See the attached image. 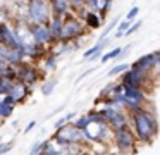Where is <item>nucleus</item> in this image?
Instances as JSON below:
<instances>
[{"instance_id":"nucleus-12","label":"nucleus","mask_w":160,"mask_h":155,"mask_svg":"<svg viewBox=\"0 0 160 155\" xmlns=\"http://www.w3.org/2000/svg\"><path fill=\"white\" fill-rule=\"evenodd\" d=\"M124 98L131 103H136V105H141L145 107L146 100H148V93L145 91L143 88H126L124 86V91H122Z\"/></svg>"},{"instance_id":"nucleus-2","label":"nucleus","mask_w":160,"mask_h":155,"mask_svg":"<svg viewBox=\"0 0 160 155\" xmlns=\"http://www.w3.org/2000/svg\"><path fill=\"white\" fill-rule=\"evenodd\" d=\"M52 19V9L50 2L45 0H31L26 5V23L31 26H42L48 24Z\"/></svg>"},{"instance_id":"nucleus-19","label":"nucleus","mask_w":160,"mask_h":155,"mask_svg":"<svg viewBox=\"0 0 160 155\" xmlns=\"http://www.w3.org/2000/svg\"><path fill=\"white\" fill-rule=\"evenodd\" d=\"M74 117H76V114H74V112H69L67 116L60 117V119L57 121L55 124H53V127H55V133H57V131H60V129H64V127H66L67 124H71V121H72Z\"/></svg>"},{"instance_id":"nucleus-28","label":"nucleus","mask_w":160,"mask_h":155,"mask_svg":"<svg viewBox=\"0 0 160 155\" xmlns=\"http://www.w3.org/2000/svg\"><path fill=\"white\" fill-rule=\"evenodd\" d=\"M12 150V143H0V155H5Z\"/></svg>"},{"instance_id":"nucleus-21","label":"nucleus","mask_w":160,"mask_h":155,"mask_svg":"<svg viewBox=\"0 0 160 155\" xmlns=\"http://www.w3.org/2000/svg\"><path fill=\"white\" fill-rule=\"evenodd\" d=\"M129 67H131V65L126 64V62H122V64H119V65H114V67L108 71V76H110V78H114V76H122Z\"/></svg>"},{"instance_id":"nucleus-20","label":"nucleus","mask_w":160,"mask_h":155,"mask_svg":"<svg viewBox=\"0 0 160 155\" xmlns=\"http://www.w3.org/2000/svg\"><path fill=\"white\" fill-rule=\"evenodd\" d=\"M121 55H124V48L117 47V48H112V50H110V52H107V54H103L100 60L105 64V62L112 60V59H117V57H121Z\"/></svg>"},{"instance_id":"nucleus-18","label":"nucleus","mask_w":160,"mask_h":155,"mask_svg":"<svg viewBox=\"0 0 160 155\" xmlns=\"http://www.w3.org/2000/svg\"><path fill=\"white\" fill-rule=\"evenodd\" d=\"M57 59H59V55H57L55 52H50V54L43 59V69H45V71H53L55 65H57Z\"/></svg>"},{"instance_id":"nucleus-13","label":"nucleus","mask_w":160,"mask_h":155,"mask_svg":"<svg viewBox=\"0 0 160 155\" xmlns=\"http://www.w3.org/2000/svg\"><path fill=\"white\" fill-rule=\"evenodd\" d=\"M50 9H52V16L64 17L66 19L71 12V3L67 0H50Z\"/></svg>"},{"instance_id":"nucleus-5","label":"nucleus","mask_w":160,"mask_h":155,"mask_svg":"<svg viewBox=\"0 0 160 155\" xmlns=\"http://www.w3.org/2000/svg\"><path fill=\"white\" fill-rule=\"evenodd\" d=\"M52 140H53V143L60 145L62 148L64 147H76V145H81L83 141H86L84 140L83 131L76 129L72 124H67L64 129L57 131V133L52 136Z\"/></svg>"},{"instance_id":"nucleus-22","label":"nucleus","mask_w":160,"mask_h":155,"mask_svg":"<svg viewBox=\"0 0 160 155\" xmlns=\"http://www.w3.org/2000/svg\"><path fill=\"white\" fill-rule=\"evenodd\" d=\"M52 141V138H48V140H45V141H38V143H35L31 147V150H29V155H42V152L45 150V147Z\"/></svg>"},{"instance_id":"nucleus-25","label":"nucleus","mask_w":160,"mask_h":155,"mask_svg":"<svg viewBox=\"0 0 160 155\" xmlns=\"http://www.w3.org/2000/svg\"><path fill=\"white\" fill-rule=\"evenodd\" d=\"M117 24H119V19H114V21H112V23L108 24L107 28H105V31H103V34H102V38H100V40H107V34L110 33V31H114V28L117 26Z\"/></svg>"},{"instance_id":"nucleus-31","label":"nucleus","mask_w":160,"mask_h":155,"mask_svg":"<svg viewBox=\"0 0 160 155\" xmlns=\"http://www.w3.org/2000/svg\"><path fill=\"white\" fill-rule=\"evenodd\" d=\"M0 43H2V31H0Z\"/></svg>"},{"instance_id":"nucleus-29","label":"nucleus","mask_w":160,"mask_h":155,"mask_svg":"<svg viewBox=\"0 0 160 155\" xmlns=\"http://www.w3.org/2000/svg\"><path fill=\"white\" fill-rule=\"evenodd\" d=\"M155 55H157V67H155V74H157V76H160V50H157V52H155Z\"/></svg>"},{"instance_id":"nucleus-16","label":"nucleus","mask_w":160,"mask_h":155,"mask_svg":"<svg viewBox=\"0 0 160 155\" xmlns=\"http://www.w3.org/2000/svg\"><path fill=\"white\" fill-rule=\"evenodd\" d=\"M83 23L86 24L88 29H98V28L102 26V19H100V16H98L97 12H91L90 9H88V14L84 16Z\"/></svg>"},{"instance_id":"nucleus-33","label":"nucleus","mask_w":160,"mask_h":155,"mask_svg":"<svg viewBox=\"0 0 160 155\" xmlns=\"http://www.w3.org/2000/svg\"><path fill=\"white\" fill-rule=\"evenodd\" d=\"M0 124H2V121H0Z\"/></svg>"},{"instance_id":"nucleus-24","label":"nucleus","mask_w":160,"mask_h":155,"mask_svg":"<svg viewBox=\"0 0 160 155\" xmlns=\"http://www.w3.org/2000/svg\"><path fill=\"white\" fill-rule=\"evenodd\" d=\"M55 86H57V79H47V81L42 85V93L43 95H50Z\"/></svg>"},{"instance_id":"nucleus-3","label":"nucleus","mask_w":160,"mask_h":155,"mask_svg":"<svg viewBox=\"0 0 160 155\" xmlns=\"http://www.w3.org/2000/svg\"><path fill=\"white\" fill-rule=\"evenodd\" d=\"M86 31H88L86 24H84L78 16L69 14V16L64 19V28H62V34H60L59 43H62V45L71 43V41H74L76 38L84 36V34H86Z\"/></svg>"},{"instance_id":"nucleus-14","label":"nucleus","mask_w":160,"mask_h":155,"mask_svg":"<svg viewBox=\"0 0 160 155\" xmlns=\"http://www.w3.org/2000/svg\"><path fill=\"white\" fill-rule=\"evenodd\" d=\"M50 29V33H52V38L55 43H59L60 40V34H62V28H64V17H57V16H52V19H50V23L47 24Z\"/></svg>"},{"instance_id":"nucleus-10","label":"nucleus","mask_w":160,"mask_h":155,"mask_svg":"<svg viewBox=\"0 0 160 155\" xmlns=\"http://www.w3.org/2000/svg\"><path fill=\"white\" fill-rule=\"evenodd\" d=\"M0 31H2V43H4L5 47H9L11 50H19V48L22 47L19 38H18V34H16L14 26H11V23L0 24Z\"/></svg>"},{"instance_id":"nucleus-27","label":"nucleus","mask_w":160,"mask_h":155,"mask_svg":"<svg viewBox=\"0 0 160 155\" xmlns=\"http://www.w3.org/2000/svg\"><path fill=\"white\" fill-rule=\"evenodd\" d=\"M141 21H136V23H132L131 24V28H129V29H128V33H126V36H129V34H132V33H136V31H138L139 29V28H141Z\"/></svg>"},{"instance_id":"nucleus-30","label":"nucleus","mask_w":160,"mask_h":155,"mask_svg":"<svg viewBox=\"0 0 160 155\" xmlns=\"http://www.w3.org/2000/svg\"><path fill=\"white\" fill-rule=\"evenodd\" d=\"M35 126H36V121H31V122H29L28 126H26L24 133H29V131H31V129H33V127H35Z\"/></svg>"},{"instance_id":"nucleus-17","label":"nucleus","mask_w":160,"mask_h":155,"mask_svg":"<svg viewBox=\"0 0 160 155\" xmlns=\"http://www.w3.org/2000/svg\"><path fill=\"white\" fill-rule=\"evenodd\" d=\"M71 124H72V126L76 127V129L84 131V129H88V127H90L93 122H91V119H90L88 116H81V117H78V119H74Z\"/></svg>"},{"instance_id":"nucleus-26","label":"nucleus","mask_w":160,"mask_h":155,"mask_svg":"<svg viewBox=\"0 0 160 155\" xmlns=\"http://www.w3.org/2000/svg\"><path fill=\"white\" fill-rule=\"evenodd\" d=\"M138 14H139V7L134 5V7H132V9L128 12V16H126V21H129V23H131L132 19H136V17H138Z\"/></svg>"},{"instance_id":"nucleus-7","label":"nucleus","mask_w":160,"mask_h":155,"mask_svg":"<svg viewBox=\"0 0 160 155\" xmlns=\"http://www.w3.org/2000/svg\"><path fill=\"white\" fill-rule=\"evenodd\" d=\"M148 79H150V74H143V72H138L129 67L121 76V85L126 86V88H143L148 83Z\"/></svg>"},{"instance_id":"nucleus-4","label":"nucleus","mask_w":160,"mask_h":155,"mask_svg":"<svg viewBox=\"0 0 160 155\" xmlns=\"http://www.w3.org/2000/svg\"><path fill=\"white\" fill-rule=\"evenodd\" d=\"M112 141H114L115 148L121 153H131V152H134L136 145H138V140H136L134 131H132L131 126H126L114 131L112 133Z\"/></svg>"},{"instance_id":"nucleus-34","label":"nucleus","mask_w":160,"mask_h":155,"mask_svg":"<svg viewBox=\"0 0 160 155\" xmlns=\"http://www.w3.org/2000/svg\"><path fill=\"white\" fill-rule=\"evenodd\" d=\"M62 155H64V153H62Z\"/></svg>"},{"instance_id":"nucleus-32","label":"nucleus","mask_w":160,"mask_h":155,"mask_svg":"<svg viewBox=\"0 0 160 155\" xmlns=\"http://www.w3.org/2000/svg\"><path fill=\"white\" fill-rule=\"evenodd\" d=\"M107 155H117V153H107Z\"/></svg>"},{"instance_id":"nucleus-15","label":"nucleus","mask_w":160,"mask_h":155,"mask_svg":"<svg viewBox=\"0 0 160 155\" xmlns=\"http://www.w3.org/2000/svg\"><path fill=\"white\" fill-rule=\"evenodd\" d=\"M108 43V40H100L97 45H93L91 48H88L84 52L83 57L88 59V60H97V59H102V52H103V47Z\"/></svg>"},{"instance_id":"nucleus-23","label":"nucleus","mask_w":160,"mask_h":155,"mask_svg":"<svg viewBox=\"0 0 160 155\" xmlns=\"http://www.w3.org/2000/svg\"><path fill=\"white\" fill-rule=\"evenodd\" d=\"M129 28H131V23H129V21H122V23H119L117 29H115V36H117V38L126 36V33H128Z\"/></svg>"},{"instance_id":"nucleus-6","label":"nucleus","mask_w":160,"mask_h":155,"mask_svg":"<svg viewBox=\"0 0 160 155\" xmlns=\"http://www.w3.org/2000/svg\"><path fill=\"white\" fill-rule=\"evenodd\" d=\"M43 76V72L40 71V67H36L33 62L26 60L24 64H21L18 67V81H21L26 86H35L36 81H40Z\"/></svg>"},{"instance_id":"nucleus-11","label":"nucleus","mask_w":160,"mask_h":155,"mask_svg":"<svg viewBox=\"0 0 160 155\" xmlns=\"http://www.w3.org/2000/svg\"><path fill=\"white\" fill-rule=\"evenodd\" d=\"M31 93H33V86H26V85H22L21 81H14L11 85V88H9L7 95H11L12 98L16 100V105H18V103L24 102Z\"/></svg>"},{"instance_id":"nucleus-1","label":"nucleus","mask_w":160,"mask_h":155,"mask_svg":"<svg viewBox=\"0 0 160 155\" xmlns=\"http://www.w3.org/2000/svg\"><path fill=\"white\" fill-rule=\"evenodd\" d=\"M131 127L139 145H150L158 134V119L150 109L131 116Z\"/></svg>"},{"instance_id":"nucleus-8","label":"nucleus","mask_w":160,"mask_h":155,"mask_svg":"<svg viewBox=\"0 0 160 155\" xmlns=\"http://www.w3.org/2000/svg\"><path fill=\"white\" fill-rule=\"evenodd\" d=\"M29 31H31L33 41H35L36 45L48 47V48L55 45V41H53V38H52V33H50L47 24H42V26H31V24H29Z\"/></svg>"},{"instance_id":"nucleus-9","label":"nucleus","mask_w":160,"mask_h":155,"mask_svg":"<svg viewBox=\"0 0 160 155\" xmlns=\"http://www.w3.org/2000/svg\"><path fill=\"white\" fill-rule=\"evenodd\" d=\"M155 67H157L155 52L141 55V57L136 59V60L132 62V65H131V69H134V71H138V72H143V74H152V72L155 71Z\"/></svg>"}]
</instances>
